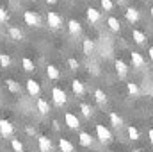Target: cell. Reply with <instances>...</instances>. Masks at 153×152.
Returning <instances> with one entry per match:
<instances>
[{
  "instance_id": "obj_1",
  "label": "cell",
  "mask_w": 153,
  "mask_h": 152,
  "mask_svg": "<svg viewBox=\"0 0 153 152\" xmlns=\"http://www.w3.org/2000/svg\"><path fill=\"white\" fill-rule=\"evenodd\" d=\"M96 134H98V140L103 141V143H109L112 140V134L105 125H96Z\"/></svg>"
},
{
  "instance_id": "obj_2",
  "label": "cell",
  "mask_w": 153,
  "mask_h": 152,
  "mask_svg": "<svg viewBox=\"0 0 153 152\" xmlns=\"http://www.w3.org/2000/svg\"><path fill=\"white\" fill-rule=\"evenodd\" d=\"M46 20H48V25H50L52 29H59V27L62 25V20H61V16H59L57 13H53V11H50V13L46 14Z\"/></svg>"
},
{
  "instance_id": "obj_3",
  "label": "cell",
  "mask_w": 153,
  "mask_h": 152,
  "mask_svg": "<svg viewBox=\"0 0 153 152\" xmlns=\"http://www.w3.org/2000/svg\"><path fill=\"white\" fill-rule=\"evenodd\" d=\"M52 97H53V102L57 106H64L66 104V93L61 90V88H53L52 90Z\"/></svg>"
},
{
  "instance_id": "obj_4",
  "label": "cell",
  "mask_w": 153,
  "mask_h": 152,
  "mask_svg": "<svg viewBox=\"0 0 153 152\" xmlns=\"http://www.w3.org/2000/svg\"><path fill=\"white\" fill-rule=\"evenodd\" d=\"M23 20H25V23L30 25V27H39V16L34 13V11H25Z\"/></svg>"
},
{
  "instance_id": "obj_5",
  "label": "cell",
  "mask_w": 153,
  "mask_h": 152,
  "mask_svg": "<svg viewBox=\"0 0 153 152\" xmlns=\"http://www.w3.org/2000/svg\"><path fill=\"white\" fill-rule=\"evenodd\" d=\"M64 122H66V125H68L70 129H78V127H80V122H78L76 114H73V113L64 114Z\"/></svg>"
},
{
  "instance_id": "obj_6",
  "label": "cell",
  "mask_w": 153,
  "mask_h": 152,
  "mask_svg": "<svg viewBox=\"0 0 153 152\" xmlns=\"http://www.w3.org/2000/svg\"><path fill=\"white\" fill-rule=\"evenodd\" d=\"M25 84H27V91H29L32 97H38L39 91H41V88H39V82H38V81H34V79H29Z\"/></svg>"
},
{
  "instance_id": "obj_7",
  "label": "cell",
  "mask_w": 153,
  "mask_h": 152,
  "mask_svg": "<svg viewBox=\"0 0 153 152\" xmlns=\"http://www.w3.org/2000/svg\"><path fill=\"white\" fill-rule=\"evenodd\" d=\"M13 131H14V127L11 125V122H7V120H0V134L2 136H11L13 134Z\"/></svg>"
},
{
  "instance_id": "obj_8",
  "label": "cell",
  "mask_w": 153,
  "mask_h": 152,
  "mask_svg": "<svg viewBox=\"0 0 153 152\" xmlns=\"http://www.w3.org/2000/svg\"><path fill=\"white\" fill-rule=\"evenodd\" d=\"M38 143H39V150L41 152H50L52 150V141H50L46 136H39Z\"/></svg>"
},
{
  "instance_id": "obj_9",
  "label": "cell",
  "mask_w": 153,
  "mask_h": 152,
  "mask_svg": "<svg viewBox=\"0 0 153 152\" xmlns=\"http://www.w3.org/2000/svg\"><path fill=\"white\" fill-rule=\"evenodd\" d=\"M87 20H89L91 23H98V22L102 20L100 11H96L94 7H89V9H87Z\"/></svg>"
},
{
  "instance_id": "obj_10",
  "label": "cell",
  "mask_w": 153,
  "mask_h": 152,
  "mask_svg": "<svg viewBox=\"0 0 153 152\" xmlns=\"http://www.w3.org/2000/svg\"><path fill=\"white\" fill-rule=\"evenodd\" d=\"M125 16H126V20H128L130 23H135V22L139 20V11H137L135 7H128V9L125 11Z\"/></svg>"
},
{
  "instance_id": "obj_11",
  "label": "cell",
  "mask_w": 153,
  "mask_h": 152,
  "mask_svg": "<svg viewBox=\"0 0 153 152\" xmlns=\"http://www.w3.org/2000/svg\"><path fill=\"white\" fill-rule=\"evenodd\" d=\"M71 90H73V93H75V95H84V91H85L84 82H82V81H78V79L71 81Z\"/></svg>"
},
{
  "instance_id": "obj_12",
  "label": "cell",
  "mask_w": 153,
  "mask_h": 152,
  "mask_svg": "<svg viewBox=\"0 0 153 152\" xmlns=\"http://www.w3.org/2000/svg\"><path fill=\"white\" fill-rule=\"evenodd\" d=\"M132 65L135 66V68H143L144 66V59H143V56L139 54V52H132Z\"/></svg>"
},
{
  "instance_id": "obj_13",
  "label": "cell",
  "mask_w": 153,
  "mask_h": 152,
  "mask_svg": "<svg viewBox=\"0 0 153 152\" xmlns=\"http://www.w3.org/2000/svg\"><path fill=\"white\" fill-rule=\"evenodd\" d=\"M116 72H117L119 77H125L126 74H128V66H126L121 59H117V61H116Z\"/></svg>"
},
{
  "instance_id": "obj_14",
  "label": "cell",
  "mask_w": 153,
  "mask_h": 152,
  "mask_svg": "<svg viewBox=\"0 0 153 152\" xmlns=\"http://www.w3.org/2000/svg\"><path fill=\"white\" fill-rule=\"evenodd\" d=\"M46 75L48 79H52V81H57L61 74H59V70H57V66H53V65H48V68H46Z\"/></svg>"
},
{
  "instance_id": "obj_15",
  "label": "cell",
  "mask_w": 153,
  "mask_h": 152,
  "mask_svg": "<svg viewBox=\"0 0 153 152\" xmlns=\"http://www.w3.org/2000/svg\"><path fill=\"white\" fill-rule=\"evenodd\" d=\"M107 25H109V29H111L112 32H119V29H121L119 20H117V18H114V16H111V18L107 20Z\"/></svg>"
},
{
  "instance_id": "obj_16",
  "label": "cell",
  "mask_w": 153,
  "mask_h": 152,
  "mask_svg": "<svg viewBox=\"0 0 153 152\" xmlns=\"http://www.w3.org/2000/svg\"><path fill=\"white\" fill-rule=\"evenodd\" d=\"M94 99H96V102H98V104H102V106H103V104H107V95H105V91H103V90H100V88H98V90H94Z\"/></svg>"
},
{
  "instance_id": "obj_17",
  "label": "cell",
  "mask_w": 153,
  "mask_h": 152,
  "mask_svg": "<svg viewBox=\"0 0 153 152\" xmlns=\"http://www.w3.org/2000/svg\"><path fill=\"white\" fill-rule=\"evenodd\" d=\"M78 140H80V145H84V147H91V143H93V138L89 132H80Z\"/></svg>"
},
{
  "instance_id": "obj_18",
  "label": "cell",
  "mask_w": 153,
  "mask_h": 152,
  "mask_svg": "<svg viewBox=\"0 0 153 152\" xmlns=\"http://www.w3.org/2000/svg\"><path fill=\"white\" fill-rule=\"evenodd\" d=\"M68 29H70V32L75 36V34H80V31H82V27H80V23L76 22V20H70L68 22Z\"/></svg>"
},
{
  "instance_id": "obj_19",
  "label": "cell",
  "mask_w": 153,
  "mask_h": 152,
  "mask_svg": "<svg viewBox=\"0 0 153 152\" xmlns=\"http://www.w3.org/2000/svg\"><path fill=\"white\" fill-rule=\"evenodd\" d=\"M9 36H11V39H14V41H20V39L23 38V32L18 27H9Z\"/></svg>"
},
{
  "instance_id": "obj_20",
  "label": "cell",
  "mask_w": 153,
  "mask_h": 152,
  "mask_svg": "<svg viewBox=\"0 0 153 152\" xmlns=\"http://www.w3.org/2000/svg\"><path fill=\"white\" fill-rule=\"evenodd\" d=\"M59 147H61V150L62 152H73L75 150V147L71 145L70 140H59Z\"/></svg>"
},
{
  "instance_id": "obj_21",
  "label": "cell",
  "mask_w": 153,
  "mask_h": 152,
  "mask_svg": "<svg viewBox=\"0 0 153 152\" xmlns=\"http://www.w3.org/2000/svg\"><path fill=\"white\" fill-rule=\"evenodd\" d=\"M5 84H7V88H9V91H11V93H20V84H18L16 81L7 79V81H5Z\"/></svg>"
},
{
  "instance_id": "obj_22",
  "label": "cell",
  "mask_w": 153,
  "mask_h": 152,
  "mask_svg": "<svg viewBox=\"0 0 153 152\" xmlns=\"http://www.w3.org/2000/svg\"><path fill=\"white\" fill-rule=\"evenodd\" d=\"M132 36H134V41H135V43H139V45H143V43H144V39H146L144 32H143V31H137V29H134Z\"/></svg>"
},
{
  "instance_id": "obj_23",
  "label": "cell",
  "mask_w": 153,
  "mask_h": 152,
  "mask_svg": "<svg viewBox=\"0 0 153 152\" xmlns=\"http://www.w3.org/2000/svg\"><path fill=\"white\" fill-rule=\"evenodd\" d=\"M93 48H94V43H93L91 39H84V54H85V56H91Z\"/></svg>"
},
{
  "instance_id": "obj_24",
  "label": "cell",
  "mask_w": 153,
  "mask_h": 152,
  "mask_svg": "<svg viewBox=\"0 0 153 152\" xmlns=\"http://www.w3.org/2000/svg\"><path fill=\"white\" fill-rule=\"evenodd\" d=\"M126 90H128V93H130L132 97H137V95H139V86H137L135 82H128V84H126Z\"/></svg>"
},
{
  "instance_id": "obj_25",
  "label": "cell",
  "mask_w": 153,
  "mask_h": 152,
  "mask_svg": "<svg viewBox=\"0 0 153 152\" xmlns=\"http://www.w3.org/2000/svg\"><path fill=\"white\" fill-rule=\"evenodd\" d=\"M38 109H39V113H43V114H46L48 111H50V108H48L46 100H43V99H38Z\"/></svg>"
},
{
  "instance_id": "obj_26",
  "label": "cell",
  "mask_w": 153,
  "mask_h": 152,
  "mask_svg": "<svg viewBox=\"0 0 153 152\" xmlns=\"http://www.w3.org/2000/svg\"><path fill=\"white\" fill-rule=\"evenodd\" d=\"M22 65H23L25 72H34V63H32V59H29V57H23Z\"/></svg>"
},
{
  "instance_id": "obj_27",
  "label": "cell",
  "mask_w": 153,
  "mask_h": 152,
  "mask_svg": "<svg viewBox=\"0 0 153 152\" xmlns=\"http://www.w3.org/2000/svg\"><path fill=\"white\" fill-rule=\"evenodd\" d=\"M111 123L114 125V127H121V123H123V120H121V116L116 113H111Z\"/></svg>"
},
{
  "instance_id": "obj_28",
  "label": "cell",
  "mask_w": 153,
  "mask_h": 152,
  "mask_svg": "<svg viewBox=\"0 0 153 152\" xmlns=\"http://www.w3.org/2000/svg\"><path fill=\"white\" fill-rule=\"evenodd\" d=\"M11 147H13V150L14 152H23V145H22V141L20 140H11Z\"/></svg>"
},
{
  "instance_id": "obj_29",
  "label": "cell",
  "mask_w": 153,
  "mask_h": 152,
  "mask_svg": "<svg viewBox=\"0 0 153 152\" xmlns=\"http://www.w3.org/2000/svg\"><path fill=\"white\" fill-rule=\"evenodd\" d=\"M128 138H130V140H139V131H137L134 125L128 127Z\"/></svg>"
},
{
  "instance_id": "obj_30",
  "label": "cell",
  "mask_w": 153,
  "mask_h": 152,
  "mask_svg": "<svg viewBox=\"0 0 153 152\" xmlns=\"http://www.w3.org/2000/svg\"><path fill=\"white\" fill-rule=\"evenodd\" d=\"M80 111H82V114H84L85 118H91V114H93V109H91L87 104H80Z\"/></svg>"
},
{
  "instance_id": "obj_31",
  "label": "cell",
  "mask_w": 153,
  "mask_h": 152,
  "mask_svg": "<svg viewBox=\"0 0 153 152\" xmlns=\"http://www.w3.org/2000/svg\"><path fill=\"white\" fill-rule=\"evenodd\" d=\"M0 65H2L4 68H7V66L11 65V57H9L7 54H0Z\"/></svg>"
},
{
  "instance_id": "obj_32",
  "label": "cell",
  "mask_w": 153,
  "mask_h": 152,
  "mask_svg": "<svg viewBox=\"0 0 153 152\" xmlns=\"http://www.w3.org/2000/svg\"><path fill=\"white\" fill-rule=\"evenodd\" d=\"M100 4H102V7H103L105 11H112V7H114L112 0H100Z\"/></svg>"
},
{
  "instance_id": "obj_33",
  "label": "cell",
  "mask_w": 153,
  "mask_h": 152,
  "mask_svg": "<svg viewBox=\"0 0 153 152\" xmlns=\"http://www.w3.org/2000/svg\"><path fill=\"white\" fill-rule=\"evenodd\" d=\"M68 66H70V70H78V61L75 57H70L68 59Z\"/></svg>"
},
{
  "instance_id": "obj_34",
  "label": "cell",
  "mask_w": 153,
  "mask_h": 152,
  "mask_svg": "<svg viewBox=\"0 0 153 152\" xmlns=\"http://www.w3.org/2000/svg\"><path fill=\"white\" fill-rule=\"evenodd\" d=\"M5 20H7V13H5V9L0 5V23H4Z\"/></svg>"
},
{
  "instance_id": "obj_35",
  "label": "cell",
  "mask_w": 153,
  "mask_h": 152,
  "mask_svg": "<svg viewBox=\"0 0 153 152\" xmlns=\"http://www.w3.org/2000/svg\"><path fill=\"white\" fill-rule=\"evenodd\" d=\"M148 138H150V141L153 143V129H150V131H148Z\"/></svg>"
},
{
  "instance_id": "obj_36",
  "label": "cell",
  "mask_w": 153,
  "mask_h": 152,
  "mask_svg": "<svg viewBox=\"0 0 153 152\" xmlns=\"http://www.w3.org/2000/svg\"><path fill=\"white\" fill-rule=\"evenodd\" d=\"M148 54H150V57H152V61H153V47L150 48V50H148Z\"/></svg>"
},
{
  "instance_id": "obj_37",
  "label": "cell",
  "mask_w": 153,
  "mask_h": 152,
  "mask_svg": "<svg viewBox=\"0 0 153 152\" xmlns=\"http://www.w3.org/2000/svg\"><path fill=\"white\" fill-rule=\"evenodd\" d=\"M45 2H48V4H55L57 0H45Z\"/></svg>"
},
{
  "instance_id": "obj_38",
  "label": "cell",
  "mask_w": 153,
  "mask_h": 152,
  "mask_svg": "<svg viewBox=\"0 0 153 152\" xmlns=\"http://www.w3.org/2000/svg\"><path fill=\"white\" fill-rule=\"evenodd\" d=\"M117 2H126V0H117Z\"/></svg>"
},
{
  "instance_id": "obj_39",
  "label": "cell",
  "mask_w": 153,
  "mask_h": 152,
  "mask_svg": "<svg viewBox=\"0 0 153 152\" xmlns=\"http://www.w3.org/2000/svg\"><path fill=\"white\" fill-rule=\"evenodd\" d=\"M152 16H153V7H152Z\"/></svg>"
},
{
  "instance_id": "obj_40",
  "label": "cell",
  "mask_w": 153,
  "mask_h": 152,
  "mask_svg": "<svg viewBox=\"0 0 153 152\" xmlns=\"http://www.w3.org/2000/svg\"><path fill=\"white\" fill-rule=\"evenodd\" d=\"M135 152H143V150H135Z\"/></svg>"
},
{
  "instance_id": "obj_41",
  "label": "cell",
  "mask_w": 153,
  "mask_h": 152,
  "mask_svg": "<svg viewBox=\"0 0 153 152\" xmlns=\"http://www.w3.org/2000/svg\"><path fill=\"white\" fill-rule=\"evenodd\" d=\"M152 113H153V109H152Z\"/></svg>"
}]
</instances>
